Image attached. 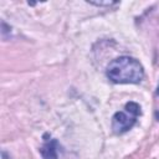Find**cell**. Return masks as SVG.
Instances as JSON below:
<instances>
[{
  "instance_id": "obj_1",
  "label": "cell",
  "mask_w": 159,
  "mask_h": 159,
  "mask_svg": "<svg viewBox=\"0 0 159 159\" xmlns=\"http://www.w3.org/2000/svg\"><path fill=\"white\" fill-rule=\"evenodd\" d=\"M107 77L114 83H139L144 78V70L135 58L120 56L107 66Z\"/></svg>"
},
{
  "instance_id": "obj_2",
  "label": "cell",
  "mask_w": 159,
  "mask_h": 159,
  "mask_svg": "<svg viewBox=\"0 0 159 159\" xmlns=\"http://www.w3.org/2000/svg\"><path fill=\"white\" fill-rule=\"evenodd\" d=\"M135 117L125 114L124 112H117L112 118V129L116 134H122L129 130L135 124Z\"/></svg>"
},
{
  "instance_id": "obj_3",
  "label": "cell",
  "mask_w": 159,
  "mask_h": 159,
  "mask_svg": "<svg viewBox=\"0 0 159 159\" xmlns=\"http://www.w3.org/2000/svg\"><path fill=\"white\" fill-rule=\"evenodd\" d=\"M41 155L43 159H57L58 155H57V142L55 139H51L48 142H46L41 149Z\"/></svg>"
},
{
  "instance_id": "obj_4",
  "label": "cell",
  "mask_w": 159,
  "mask_h": 159,
  "mask_svg": "<svg viewBox=\"0 0 159 159\" xmlns=\"http://www.w3.org/2000/svg\"><path fill=\"white\" fill-rule=\"evenodd\" d=\"M125 109H127V112H128L130 116H134V117H137V116H139V114L142 113L139 104L135 103V102H128V103L125 104Z\"/></svg>"
},
{
  "instance_id": "obj_5",
  "label": "cell",
  "mask_w": 159,
  "mask_h": 159,
  "mask_svg": "<svg viewBox=\"0 0 159 159\" xmlns=\"http://www.w3.org/2000/svg\"><path fill=\"white\" fill-rule=\"evenodd\" d=\"M155 117H157V119L159 120V112H155Z\"/></svg>"
},
{
  "instance_id": "obj_6",
  "label": "cell",
  "mask_w": 159,
  "mask_h": 159,
  "mask_svg": "<svg viewBox=\"0 0 159 159\" xmlns=\"http://www.w3.org/2000/svg\"><path fill=\"white\" fill-rule=\"evenodd\" d=\"M157 94L159 96V84H158V87H157Z\"/></svg>"
}]
</instances>
